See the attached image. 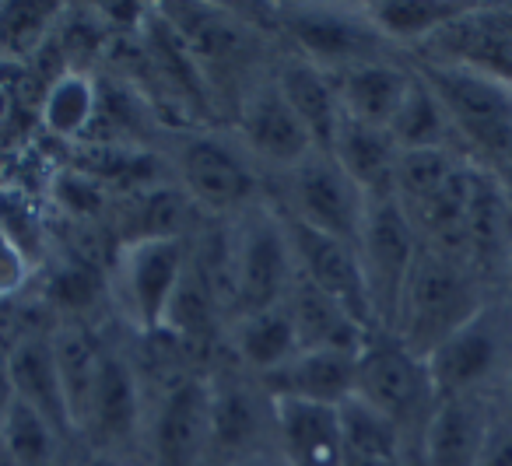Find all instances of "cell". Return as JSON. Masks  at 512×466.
Returning a JSON list of instances; mask_svg holds the SVG:
<instances>
[{"mask_svg": "<svg viewBox=\"0 0 512 466\" xmlns=\"http://www.w3.org/2000/svg\"><path fill=\"white\" fill-rule=\"evenodd\" d=\"M477 312L481 309H477L474 288H470L460 260H453V256L439 253L432 246H421L411 281L404 288L393 337L425 361L442 340L453 337Z\"/></svg>", "mask_w": 512, "mask_h": 466, "instance_id": "obj_1", "label": "cell"}, {"mask_svg": "<svg viewBox=\"0 0 512 466\" xmlns=\"http://www.w3.org/2000/svg\"><path fill=\"white\" fill-rule=\"evenodd\" d=\"M418 253V228H414L407 207L397 197H369L362 235H358V260H362L365 288H369L372 316H376L379 330L397 326V312Z\"/></svg>", "mask_w": 512, "mask_h": 466, "instance_id": "obj_2", "label": "cell"}, {"mask_svg": "<svg viewBox=\"0 0 512 466\" xmlns=\"http://www.w3.org/2000/svg\"><path fill=\"white\" fill-rule=\"evenodd\" d=\"M421 78L446 106L453 130L488 155L491 169L512 155V81L453 64H432Z\"/></svg>", "mask_w": 512, "mask_h": 466, "instance_id": "obj_3", "label": "cell"}, {"mask_svg": "<svg viewBox=\"0 0 512 466\" xmlns=\"http://www.w3.org/2000/svg\"><path fill=\"white\" fill-rule=\"evenodd\" d=\"M355 400L383 414L386 421L400 424L414 421L421 410H432L435 389L428 379V365L411 354L390 333H372L358 351Z\"/></svg>", "mask_w": 512, "mask_h": 466, "instance_id": "obj_4", "label": "cell"}, {"mask_svg": "<svg viewBox=\"0 0 512 466\" xmlns=\"http://www.w3.org/2000/svg\"><path fill=\"white\" fill-rule=\"evenodd\" d=\"M288 179H292L288 183V218L358 246L369 197L351 183V176L334 162V155L313 151L306 162L288 169Z\"/></svg>", "mask_w": 512, "mask_h": 466, "instance_id": "obj_5", "label": "cell"}, {"mask_svg": "<svg viewBox=\"0 0 512 466\" xmlns=\"http://www.w3.org/2000/svg\"><path fill=\"white\" fill-rule=\"evenodd\" d=\"M295 281V256L281 218L256 214L232 253V302L239 316H256L288 298Z\"/></svg>", "mask_w": 512, "mask_h": 466, "instance_id": "obj_6", "label": "cell"}, {"mask_svg": "<svg viewBox=\"0 0 512 466\" xmlns=\"http://www.w3.org/2000/svg\"><path fill=\"white\" fill-rule=\"evenodd\" d=\"M278 22L302 50V60L323 67L327 74L330 67L337 74L362 60H376V43H383L362 8L348 11L334 4H288L281 8Z\"/></svg>", "mask_w": 512, "mask_h": 466, "instance_id": "obj_7", "label": "cell"}, {"mask_svg": "<svg viewBox=\"0 0 512 466\" xmlns=\"http://www.w3.org/2000/svg\"><path fill=\"white\" fill-rule=\"evenodd\" d=\"M190 246L186 239H130L120 253V291L141 333H158L183 281Z\"/></svg>", "mask_w": 512, "mask_h": 466, "instance_id": "obj_8", "label": "cell"}, {"mask_svg": "<svg viewBox=\"0 0 512 466\" xmlns=\"http://www.w3.org/2000/svg\"><path fill=\"white\" fill-rule=\"evenodd\" d=\"M281 225H285L288 246H292L295 270H299L313 288H320L327 298H334L341 309H348L365 330L376 333L379 326H376V316H372L358 246L334 239V235H323V232H316V228L299 225L295 218H281Z\"/></svg>", "mask_w": 512, "mask_h": 466, "instance_id": "obj_9", "label": "cell"}, {"mask_svg": "<svg viewBox=\"0 0 512 466\" xmlns=\"http://www.w3.org/2000/svg\"><path fill=\"white\" fill-rule=\"evenodd\" d=\"M155 466H214L211 449V382L179 379L165 389L151 417Z\"/></svg>", "mask_w": 512, "mask_h": 466, "instance_id": "obj_10", "label": "cell"}, {"mask_svg": "<svg viewBox=\"0 0 512 466\" xmlns=\"http://www.w3.org/2000/svg\"><path fill=\"white\" fill-rule=\"evenodd\" d=\"M176 165L183 193L207 211H235L256 190V176L249 162L218 137H186Z\"/></svg>", "mask_w": 512, "mask_h": 466, "instance_id": "obj_11", "label": "cell"}, {"mask_svg": "<svg viewBox=\"0 0 512 466\" xmlns=\"http://www.w3.org/2000/svg\"><path fill=\"white\" fill-rule=\"evenodd\" d=\"M239 130L246 148L256 158L278 165V169H295L316 151L309 130L302 127V120L285 102V95L278 92V85L256 88L253 95H246L239 113Z\"/></svg>", "mask_w": 512, "mask_h": 466, "instance_id": "obj_12", "label": "cell"}, {"mask_svg": "<svg viewBox=\"0 0 512 466\" xmlns=\"http://www.w3.org/2000/svg\"><path fill=\"white\" fill-rule=\"evenodd\" d=\"M271 424L288 466H341V407L271 400Z\"/></svg>", "mask_w": 512, "mask_h": 466, "instance_id": "obj_13", "label": "cell"}, {"mask_svg": "<svg viewBox=\"0 0 512 466\" xmlns=\"http://www.w3.org/2000/svg\"><path fill=\"white\" fill-rule=\"evenodd\" d=\"M137 421H141V386H137L134 368L123 354L102 351L92 403H88V417L81 431L92 435L99 452H109L134 438Z\"/></svg>", "mask_w": 512, "mask_h": 466, "instance_id": "obj_14", "label": "cell"}, {"mask_svg": "<svg viewBox=\"0 0 512 466\" xmlns=\"http://www.w3.org/2000/svg\"><path fill=\"white\" fill-rule=\"evenodd\" d=\"M358 354L351 351H302L278 372L264 375L271 400H309L341 407L355 396Z\"/></svg>", "mask_w": 512, "mask_h": 466, "instance_id": "obj_15", "label": "cell"}, {"mask_svg": "<svg viewBox=\"0 0 512 466\" xmlns=\"http://www.w3.org/2000/svg\"><path fill=\"white\" fill-rule=\"evenodd\" d=\"M498 361V333L484 312L463 323L449 340H442L425 358L435 400L442 396H467Z\"/></svg>", "mask_w": 512, "mask_h": 466, "instance_id": "obj_16", "label": "cell"}, {"mask_svg": "<svg viewBox=\"0 0 512 466\" xmlns=\"http://www.w3.org/2000/svg\"><path fill=\"white\" fill-rule=\"evenodd\" d=\"M11 393L15 400L29 403L36 414H43L60 435H74L71 410H67L64 389H60L57 358H53L50 337H22L4 358Z\"/></svg>", "mask_w": 512, "mask_h": 466, "instance_id": "obj_17", "label": "cell"}, {"mask_svg": "<svg viewBox=\"0 0 512 466\" xmlns=\"http://www.w3.org/2000/svg\"><path fill=\"white\" fill-rule=\"evenodd\" d=\"M330 78H334L337 99H341V109L348 120L386 130L393 116H397L414 74L376 57L344 67V71L330 74Z\"/></svg>", "mask_w": 512, "mask_h": 466, "instance_id": "obj_18", "label": "cell"}, {"mask_svg": "<svg viewBox=\"0 0 512 466\" xmlns=\"http://www.w3.org/2000/svg\"><path fill=\"white\" fill-rule=\"evenodd\" d=\"M285 305H288V312H292L302 351L358 354L365 347V340L372 337L348 309H341L334 298H327L320 288H313L299 270H295V281H292V288H288Z\"/></svg>", "mask_w": 512, "mask_h": 466, "instance_id": "obj_19", "label": "cell"}, {"mask_svg": "<svg viewBox=\"0 0 512 466\" xmlns=\"http://www.w3.org/2000/svg\"><path fill=\"white\" fill-rule=\"evenodd\" d=\"M330 155L365 197H397L400 148L390 137V130L365 127V123H355L344 116Z\"/></svg>", "mask_w": 512, "mask_h": 466, "instance_id": "obj_20", "label": "cell"}, {"mask_svg": "<svg viewBox=\"0 0 512 466\" xmlns=\"http://www.w3.org/2000/svg\"><path fill=\"white\" fill-rule=\"evenodd\" d=\"M491 428L481 407L467 396H442L425 421L428 466H477Z\"/></svg>", "mask_w": 512, "mask_h": 466, "instance_id": "obj_21", "label": "cell"}, {"mask_svg": "<svg viewBox=\"0 0 512 466\" xmlns=\"http://www.w3.org/2000/svg\"><path fill=\"white\" fill-rule=\"evenodd\" d=\"M278 92L285 95V102L295 109V116L302 120V127L309 130L313 137L316 151L330 155L334 148V137L341 130V120H344V109H341V99H337V88H334V78H330L323 67L309 64V60H288L278 74Z\"/></svg>", "mask_w": 512, "mask_h": 466, "instance_id": "obj_22", "label": "cell"}, {"mask_svg": "<svg viewBox=\"0 0 512 466\" xmlns=\"http://www.w3.org/2000/svg\"><path fill=\"white\" fill-rule=\"evenodd\" d=\"M362 11L383 43L386 39L390 43H421V39H435L442 29L470 15L474 4H456V0H372V4H362Z\"/></svg>", "mask_w": 512, "mask_h": 466, "instance_id": "obj_23", "label": "cell"}, {"mask_svg": "<svg viewBox=\"0 0 512 466\" xmlns=\"http://www.w3.org/2000/svg\"><path fill=\"white\" fill-rule=\"evenodd\" d=\"M50 344H53V358H57L60 389H64L74 431H81V424L88 417V403H92L102 347L95 344V337L81 323H60L57 333L50 337Z\"/></svg>", "mask_w": 512, "mask_h": 466, "instance_id": "obj_24", "label": "cell"}, {"mask_svg": "<svg viewBox=\"0 0 512 466\" xmlns=\"http://www.w3.org/2000/svg\"><path fill=\"white\" fill-rule=\"evenodd\" d=\"M260 403L239 386H211V449L214 466H232L253 456V438L260 435Z\"/></svg>", "mask_w": 512, "mask_h": 466, "instance_id": "obj_25", "label": "cell"}, {"mask_svg": "<svg viewBox=\"0 0 512 466\" xmlns=\"http://www.w3.org/2000/svg\"><path fill=\"white\" fill-rule=\"evenodd\" d=\"M400 428L351 396L341 403V466H397Z\"/></svg>", "mask_w": 512, "mask_h": 466, "instance_id": "obj_26", "label": "cell"}, {"mask_svg": "<svg viewBox=\"0 0 512 466\" xmlns=\"http://www.w3.org/2000/svg\"><path fill=\"white\" fill-rule=\"evenodd\" d=\"M386 130H390V137L397 141L400 151L449 148L453 120H449L439 95L432 92V85H428L421 74H414L411 88H407L404 102H400L397 116H393Z\"/></svg>", "mask_w": 512, "mask_h": 466, "instance_id": "obj_27", "label": "cell"}, {"mask_svg": "<svg viewBox=\"0 0 512 466\" xmlns=\"http://www.w3.org/2000/svg\"><path fill=\"white\" fill-rule=\"evenodd\" d=\"M239 354L249 368H256L260 375L278 372L281 365L302 354L299 333H295L292 312L288 305H274L267 312H256V316H246L239 323Z\"/></svg>", "mask_w": 512, "mask_h": 466, "instance_id": "obj_28", "label": "cell"}, {"mask_svg": "<svg viewBox=\"0 0 512 466\" xmlns=\"http://www.w3.org/2000/svg\"><path fill=\"white\" fill-rule=\"evenodd\" d=\"M99 116V88L88 74L64 71L43 95V127L60 141H81Z\"/></svg>", "mask_w": 512, "mask_h": 466, "instance_id": "obj_29", "label": "cell"}, {"mask_svg": "<svg viewBox=\"0 0 512 466\" xmlns=\"http://www.w3.org/2000/svg\"><path fill=\"white\" fill-rule=\"evenodd\" d=\"M60 438L64 435L43 414L15 396L0 414V449L15 466H57Z\"/></svg>", "mask_w": 512, "mask_h": 466, "instance_id": "obj_30", "label": "cell"}, {"mask_svg": "<svg viewBox=\"0 0 512 466\" xmlns=\"http://www.w3.org/2000/svg\"><path fill=\"white\" fill-rule=\"evenodd\" d=\"M60 18V4L50 0H8L0 4V53L29 57L50 39Z\"/></svg>", "mask_w": 512, "mask_h": 466, "instance_id": "obj_31", "label": "cell"}, {"mask_svg": "<svg viewBox=\"0 0 512 466\" xmlns=\"http://www.w3.org/2000/svg\"><path fill=\"white\" fill-rule=\"evenodd\" d=\"M460 158L449 148H425V151H400L397 162V200L411 207L425 204L428 197L442 190L460 169Z\"/></svg>", "mask_w": 512, "mask_h": 466, "instance_id": "obj_32", "label": "cell"}, {"mask_svg": "<svg viewBox=\"0 0 512 466\" xmlns=\"http://www.w3.org/2000/svg\"><path fill=\"white\" fill-rule=\"evenodd\" d=\"M0 228L25 253V260L32 267H39L46 253L43 225H39V214L32 211V204L25 200L22 190H0Z\"/></svg>", "mask_w": 512, "mask_h": 466, "instance_id": "obj_33", "label": "cell"}, {"mask_svg": "<svg viewBox=\"0 0 512 466\" xmlns=\"http://www.w3.org/2000/svg\"><path fill=\"white\" fill-rule=\"evenodd\" d=\"M190 204L183 190H155L141 200V235L137 239H183L190 225Z\"/></svg>", "mask_w": 512, "mask_h": 466, "instance_id": "obj_34", "label": "cell"}, {"mask_svg": "<svg viewBox=\"0 0 512 466\" xmlns=\"http://www.w3.org/2000/svg\"><path fill=\"white\" fill-rule=\"evenodd\" d=\"M29 274H32V263L25 260V253L15 246V242L4 235L0 228V298H11L29 284Z\"/></svg>", "mask_w": 512, "mask_h": 466, "instance_id": "obj_35", "label": "cell"}, {"mask_svg": "<svg viewBox=\"0 0 512 466\" xmlns=\"http://www.w3.org/2000/svg\"><path fill=\"white\" fill-rule=\"evenodd\" d=\"M50 295L57 298L60 305H67V309H85L95 295V281H92V274H88V267L64 270V274L50 284Z\"/></svg>", "mask_w": 512, "mask_h": 466, "instance_id": "obj_36", "label": "cell"}, {"mask_svg": "<svg viewBox=\"0 0 512 466\" xmlns=\"http://www.w3.org/2000/svg\"><path fill=\"white\" fill-rule=\"evenodd\" d=\"M477 466H512V428L491 431Z\"/></svg>", "mask_w": 512, "mask_h": 466, "instance_id": "obj_37", "label": "cell"}, {"mask_svg": "<svg viewBox=\"0 0 512 466\" xmlns=\"http://www.w3.org/2000/svg\"><path fill=\"white\" fill-rule=\"evenodd\" d=\"M232 466H288V463L278 456V449H274V452H253V456L239 459V463H232Z\"/></svg>", "mask_w": 512, "mask_h": 466, "instance_id": "obj_38", "label": "cell"}, {"mask_svg": "<svg viewBox=\"0 0 512 466\" xmlns=\"http://www.w3.org/2000/svg\"><path fill=\"white\" fill-rule=\"evenodd\" d=\"M85 466H123V463L113 456V452H99V449H95L92 456H88V463H85Z\"/></svg>", "mask_w": 512, "mask_h": 466, "instance_id": "obj_39", "label": "cell"}, {"mask_svg": "<svg viewBox=\"0 0 512 466\" xmlns=\"http://www.w3.org/2000/svg\"><path fill=\"white\" fill-rule=\"evenodd\" d=\"M509 393H512V386H509Z\"/></svg>", "mask_w": 512, "mask_h": 466, "instance_id": "obj_40", "label": "cell"}]
</instances>
